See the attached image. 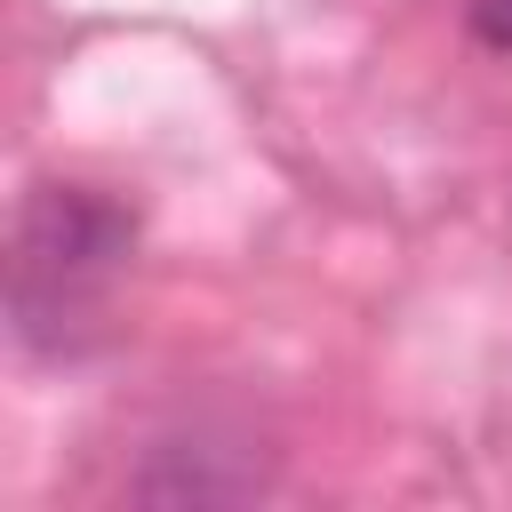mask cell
<instances>
[{"mask_svg": "<svg viewBox=\"0 0 512 512\" xmlns=\"http://www.w3.org/2000/svg\"><path fill=\"white\" fill-rule=\"evenodd\" d=\"M472 32H480L488 48H512V0H480V8H472Z\"/></svg>", "mask_w": 512, "mask_h": 512, "instance_id": "obj_2", "label": "cell"}, {"mask_svg": "<svg viewBox=\"0 0 512 512\" xmlns=\"http://www.w3.org/2000/svg\"><path fill=\"white\" fill-rule=\"evenodd\" d=\"M136 216L88 184H40L16 216V328L24 344H64V320L96 304L120 272Z\"/></svg>", "mask_w": 512, "mask_h": 512, "instance_id": "obj_1", "label": "cell"}]
</instances>
